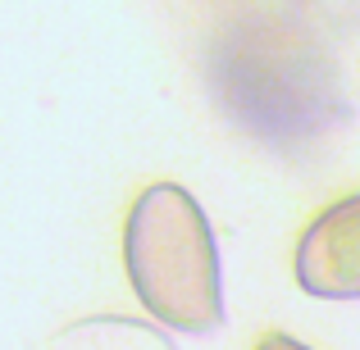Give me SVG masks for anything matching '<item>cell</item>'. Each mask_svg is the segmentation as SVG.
<instances>
[{"label": "cell", "instance_id": "1", "mask_svg": "<svg viewBox=\"0 0 360 350\" xmlns=\"http://www.w3.org/2000/svg\"><path fill=\"white\" fill-rule=\"evenodd\" d=\"M123 260L137 300L160 323L187 337L224 328L219 245L187 187L155 182L137 196L123 232Z\"/></svg>", "mask_w": 360, "mask_h": 350}, {"label": "cell", "instance_id": "2", "mask_svg": "<svg viewBox=\"0 0 360 350\" xmlns=\"http://www.w3.org/2000/svg\"><path fill=\"white\" fill-rule=\"evenodd\" d=\"M297 282L319 300H360V191L328 205L301 232Z\"/></svg>", "mask_w": 360, "mask_h": 350}, {"label": "cell", "instance_id": "3", "mask_svg": "<svg viewBox=\"0 0 360 350\" xmlns=\"http://www.w3.org/2000/svg\"><path fill=\"white\" fill-rule=\"evenodd\" d=\"M55 350H174V342L132 318H82L55 337Z\"/></svg>", "mask_w": 360, "mask_h": 350}, {"label": "cell", "instance_id": "4", "mask_svg": "<svg viewBox=\"0 0 360 350\" xmlns=\"http://www.w3.org/2000/svg\"><path fill=\"white\" fill-rule=\"evenodd\" d=\"M255 350H310V346H301V342H292V337H283V332H269Z\"/></svg>", "mask_w": 360, "mask_h": 350}]
</instances>
